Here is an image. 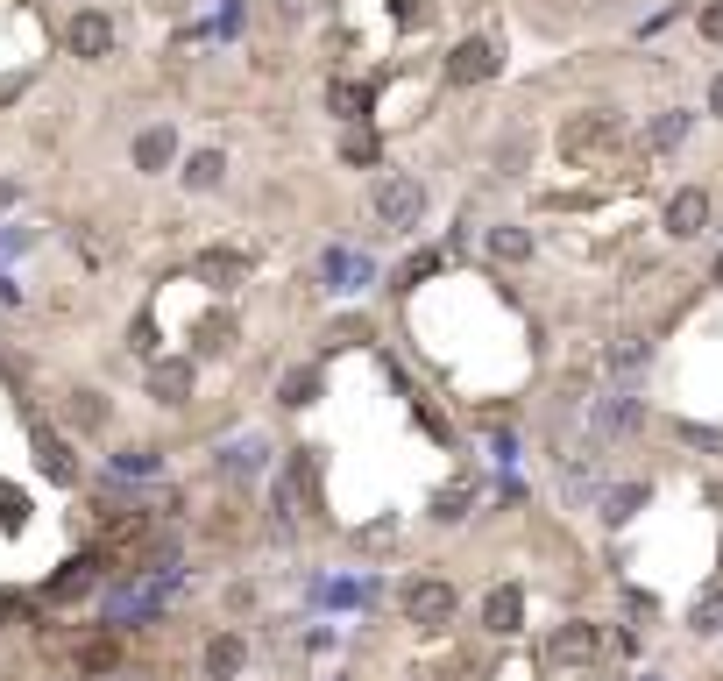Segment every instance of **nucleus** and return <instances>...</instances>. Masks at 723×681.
Here are the masks:
<instances>
[{"instance_id": "1", "label": "nucleus", "mask_w": 723, "mask_h": 681, "mask_svg": "<svg viewBox=\"0 0 723 681\" xmlns=\"http://www.w3.org/2000/svg\"><path fill=\"white\" fill-rule=\"evenodd\" d=\"M376 220H383V227H397V235H412V227L426 220V185H419V178H405V171L376 178Z\"/></svg>"}, {"instance_id": "2", "label": "nucleus", "mask_w": 723, "mask_h": 681, "mask_svg": "<svg viewBox=\"0 0 723 681\" xmlns=\"http://www.w3.org/2000/svg\"><path fill=\"white\" fill-rule=\"evenodd\" d=\"M702 227H709V192H702V185H681V192L667 199V235H674V242H695Z\"/></svg>"}, {"instance_id": "3", "label": "nucleus", "mask_w": 723, "mask_h": 681, "mask_svg": "<svg viewBox=\"0 0 723 681\" xmlns=\"http://www.w3.org/2000/svg\"><path fill=\"white\" fill-rule=\"evenodd\" d=\"M64 43H71V57H107V50H114V22H107L100 8H78L71 29H64Z\"/></svg>"}, {"instance_id": "4", "label": "nucleus", "mask_w": 723, "mask_h": 681, "mask_svg": "<svg viewBox=\"0 0 723 681\" xmlns=\"http://www.w3.org/2000/svg\"><path fill=\"white\" fill-rule=\"evenodd\" d=\"M405 618L412 625H447L454 618V589L447 582H405Z\"/></svg>"}, {"instance_id": "5", "label": "nucleus", "mask_w": 723, "mask_h": 681, "mask_svg": "<svg viewBox=\"0 0 723 681\" xmlns=\"http://www.w3.org/2000/svg\"><path fill=\"white\" fill-rule=\"evenodd\" d=\"M490 71H497V50L482 43V36L454 43V57H447V79H454V86H482V79H490Z\"/></svg>"}, {"instance_id": "6", "label": "nucleus", "mask_w": 723, "mask_h": 681, "mask_svg": "<svg viewBox=\"0 0 723 681\" xmlns=\"http://www.w3.org/2000/svg\"><path fill=\"white\" fill-rule=\"evenodd\" d=\"M241 667H249V639H241V632H220V639L206 646V674H213V681H234Z\"/></svg>"}, {"instance_id": "7", "label": "nucleus", "mask_w": 723, "mask_h": 681, "mask_svg": "<svg viewBox=\"0 0 723 681\" xmlns=\"http://www.w3.org/2000/svg\"><path fill=\"white\" fill-rule=\"evenodd\" d=\"M171 157H178V135L171 128H142L135 135V171H164Z\"/></svg>"}, {"instance_id": "8", "label": "nucleus", "mask_w": 723, "mask_h": 681, "mask_svg": "<svg viewBox=\"0 0 723 681\" xmlns=\"http://www.w3.org/2000/svg\"><path fill=\"white\" fill-rule=\"evenodd\" d=\"M518 611H525V596H518V589L504 582V589H497L490 603H482V625H490V632H518Z\"/></svg>"}, {"instance_id": "9", "label": "nucleus", "mask_w": 723, "mask_h": 681, "mask_svg": "<svg viewBox=\"0 0 723 681\" xmlns=\"http://www.w3.org/2000/svg\"><path fill=\"white\" fill-rule=\"evenodd\" d=\"M149 391L164 398V405H185V391H192V362H164V369L149 376Z\"/></svg>"}, {"instance_id": "10", "label": "nucleus", "mask_w": 723, "mask_h": 681, "mask_svg": "<svg viewBox=\"0 0 723 681\" xmlns=\"http://www.w3.org/2000/svg\"><path fill=\"white\" fill-rule=\"evenodd\" d=\"M327 107H334L341 121H362V114H369V86H355V79H334V86H327Z\"/></svg>"}, {"instance_id": "11", "label": "nucleus", "mask_w": 723, "mask_h": 681, "mask_svg": "<svg viewBox=\"0 0 723 681\" xmlns=\"http://www.w3.org/2000/svg\"><path fill=\"white\" fill-rule=\"evenodd\" d=\"M36 454H43V469H50L57 483H71V476H78V469H71V447H64L50 426H36Z\"/></svg>"}, {"instance_id": "12", "label": "nucleus", "mask_w": 723, "mask_h": 681, "mask_svg": "<svg viewBox=\"0 0 723 681\" xmlns=\"http://www.w3.org/2000/svg\"><path fill=\"white\" fill-rule=\"evenodd\" d=\"M220 171H227L220 149H199V157L185 164V185H192V192H213V185H220Z\"/></svg>"}, {"instance_id": "13", "label": "nucleus", "mask_w": 723, "mask_h": 681, "mask_svg": "<svg viewBox=\"0 0 723 681\" xmlns=\"http://www.w3.org/2000/svg\"><path fill=\"white\" fill-rule=\"evenodd\" d=\"M688 618H695V632H723V582H709V589L695 596Z\"/></svg>"}, {"instance_id": "14", "label": "nucleus", "mask_w": 723, "mask_h": 681, "mask_svg": "<svg viewBox=\"0 0 723 681\" xmlns=\"http://www.w3.org/2000/svg\"><path fill=\"white\" fill-rule=\"evenodd\" d=\"M199 277H249V256H241V249H206Z\"/></svg>"}, {"instance_id": "15", "label": "nucleus", "mask_w": 723, "mask_h": 681, "mask_svg": "<svg viewBox=\"0 0 723 681\" xmlns=\"http://www.w3.org/2000/svg\"><path fill=\"white\" fill-rule=\"evenodd\" d=\"M312 398H319V376H312V369H291L284 384H277V405H312Z\"/></svg>"}, {"instance_id": "16", "label": "nucleus", "mask_w": 723, "mask_h": 681, "mask_svg": "<svg viewBox=\"0 0 723 681\" xmlns=\"http://www.w3.org/2000/svg\"><path fill=\"white\" fill-rule=\"evenodd\" d=\"M490 249H497L504 263H525V256H532V235H525V227H497V235H490Z\"/></svg>"}, {"instance_id": "17", "label": "nucleus", "mask_w": 723, "mask_h": 681, "mask_svg": "<svg viewBox=\"0 0 723 681\" xmlns=\"http://www.w3.org/2000/svg\"><path fill=\"white\" fill-rule=\"evenodd\" d=\"M553 653H560V660H582V653H596V625H575V632H560V639H553Z\"/></svg>"}, {"instance_id": "18", "label": "nucleus", "mask_w": 723, "mask_h": 681, "mask_svg": "<svg viewBox=\"0 0 723 681\" xmlns=\"http://www.w3.org/2000/svg\"><path fill=\"white\" fill-rule=\"evenodd\" d=\"M681 135H688V114H681V107H674V114H660V121H653V149H674V142H681Z\"/></svg>"}, {"instance_id": "19", "label": "nucleus", "mask_w": 723, "mask_h": 681, "mask_svg": "<svg viewBox=\"0 0 723 681\" xmlns=\"http://www.w3.org/2000/svg\"><path fill=\"white\" fill-rule=\"evenodd\" d=\"M71 419H78V426H100V419H107L100 391H71Z\"/></svg>"}, {"instance_id": "20", "label": "nucleus", "mask_w": 723, "mask_h": 681, "mask_svg": "<svg viewBox=\"0 0 723 681\" xmlns=\"http://www.w3.org/2000/svg\"><path fill=\"white\" fill-rule=\"evenodd\" d=\"M603 135H610V121H575V128H568V149L582 157V149H596Z\"/></svg>"}, {"instance_id": "21", "label": "nucleus", "mask_w": 723, "mask_h": 681, "mask_svg": "<svg viewBox=\"0 0 723 681\" xmlns=\"http://www.w3.org/2000/svg\"><path fill=\"white\" fill-rule=\"evenodd\" d=\"M341 157H348V164H376V157H383V142L362 128V135H348V149H341Z\"/></svg>"}, {"instance_id": "22", "label": "nucleus", "mask_w": 723, "mask_h": 681, "mask_svg": "<svg viewBox=\"0 0 723 681\" xmlns=\"http://www.w3.org/2000/svg\"><path fill=\"white\" fill-rule=\"evenodd\" d=\"M638 355H646V341H638V334H624V341L610 348V362H617V369H638Z\"/></svg>"}, {"instance_id": "23", "label": "nucleus", "mask_w": 723, "mask_h": 681, "mask_svg": "<svg viewBox=\"0 0 723 681\" xmlns=\"http://www.w3.org/2000/svg\"><path fill=\"white\" fill-rule=\"evenodd\" d=\"M638 504H646V490H617V497H610V525H624Z\"/></svg>"}, {"instance_id": "24", "label": "nucleus", "mask_w": 723, "mask_h": 681, "mask_svg": "<svg viewBox=\"0 0 723 681\" xmlns=\"http://www.w3.org/2000/svg\"><path fill=\"white\" fill-rule=\"evenodd\" d=\"M702 36H709V43H723V0H716V8H702Z\"/></svg>"}, {"instance_id": "25", "label": "nucleus", "mask_w": 723, "mask_h": 681, "mask_svg": "<svg viewBox=\"0 0 723 681\" xmlns=\"http://www.w3.org/2000/svg\"><path fill=\"white\" fill-rule=\"evenodd\" d=\"M709 114H723V79H716V86H709Z\"/></svg>"}, {"instance_id": "26", "label": "nucleus", "mask_w": 723, "mask_h": 681, "mask_svg": "<svg viewBox=\"0 0 723 681\" xmlns=\"http://www.w3.org/2000/svg\"><path fill=\"white\" fill-rule=\"evenodd\" d=\"M8 199H15V185H0V206H8Z\"/></svg>"}]
</instances>
